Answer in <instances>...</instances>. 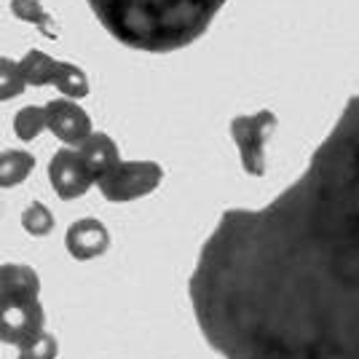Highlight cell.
<instances>
[{"label": "cell", "mask_w": 359, "mask_h": 359, "mask_svg": "<svg viewBox=\"0 0 359 359\" xmlns=\"http://www.w3.org/2000/svg\"><path fill=\"white\" fill-rule=\"evenodd\" d=\"M188 295L223 359H359V97L271 204L223 212Z\"/></svg>", "instance_id": "1"}, {"label": "cell", "mask_w": 359, "mask_h": 359, "mask_svg": "<svg viewBox=\"0 0 359 359\" xmlns=\"http://www.w3.org/2000/svg\"><path fill=\"white\" fill-rule=\"evenodd\" d=\"M116 41L150 54L194 43L228 0H86Z\"/></svg>", "instance_id": "2"}, {"label": "cell", "mask_w": 359, "mask_h": 359, "mask_svg": "<svg viewBox=\"0 0 359 359\" xmlns=\"http://www.w3.org/2000/svg\"><path fill=\"white\" fill-rule=\"evenodd\" d=\"M164 180V169L156 161H121L110 175L97 180V188L107 201L126 204L142 196H150Z\"/></svg>", "instance_id": "3"}, {"label": "cell", "mask_w": 359, "mask_h": 359, "mask_svg": "<svg viewBox=\"0 0 359 359\" xmlns=\"http://www.w3.org/2000/svg\"><path fill=\"white\" fill-rule=\"evenodd\" d=\"M276 129V116L271 110H260L255 116H236L231 121V137L239 145L241 166L247 175H266V145Z\"/></svg>", "instance_id": "4"}, {"label": "cell", "mask_w": 359, "mask_h": 359, "mask_svg": "<svg viewBox=\"0 0 359 359\" xmlns=\"http://www.w3.org/2000/svg\"><path fill=\"white\" fill-rule=\"evenodd\" d=\"M46 314L38 298H3L0 311V338L6 346H19L32 335L43 332Z\"/></svg>", "instance_id": "5"}, {"label": "cell", "mask_w": 359, "mask_h": 359, "mask_svg": "<svg viewBox=\"0 0 359 359\" xmlns=\"http://www.w3.org/2000/svg\"><path fill=\"white\" fill-rule=\"evenodd\" d=\"M48 180H51L54 194L60 196V198H65V201L78 198V196L86 194L91 185H97V180L89 172V166L83 164L81 153L73 148H62L51 156Z\"/></svg>", "instance_id": "6"}, {"label": "cell", "mask_w": 359, "mask_h": 359, "mask_svg": "<svg viewBox=\"0 0 359 359\" xmlns=\"http://www.w3.org/2000/svg\"><path fill=\"white\" fill-rule=\"evenodd\" d=\"M46 107V118H48V132L65 142L67 148H81L91 135V118L83 107L75 100H51Z\"/></svg>", "instance_id": "7"}, {"label": "cell", "mask_w": 359, "mask_h": 359, "mask_svg": "<svg viewBox=\"0 0 359 359\" xmlns=\"http://www.w3.org/2000/svg\"><path fill=\"white\" fill-rule=\"evenodd\" d=\"M65 247H67L70 257H75V260H94V257H100V255L107 252V247H110V233H107V228L100 223V220H94V217H81V220H75V223L67 228V233H65Z\"/></svg>", "instance_id": "8"}, {"label": "cell", "mask_w": 359, "mask_h": 359, "mask_svg": "<svg viewBox=\"0 0 359 359\" xmlns=\"http://www.w3.org/2000/svg\"><path fill=\"white\" fill-rule=\"evenodd\" d=\"M75 150L81 153V158H83V164L89 166V172L94 175V180H102L105 175H110V172L121 164L118 145H116L105 132H91L89 140Z\"/></svg>", "instance_id": "9"}, {"label": "cell", "mask_w": 359, "mask_h": 359, "mask_svg": "<svg viewBox=\"0 0 359 359\" xmlns=\"http://www.w3.org/2000/svg\"><path fill=\"white\" fill-rule=\"evenodd\" d=\"M0 292L3 298H38L41 295V279L38 273L25 263H6L0 273Z\"/></svg>", "instance_id": "10"}, {"label": "cell", "mask_w": 359, "mask_h": 359, "mask_svg": "<svg viewBox=\"0 0 359 359\" xmlns=\"http://www.w3.org/2000/svg\"><path fill=\"white\" fill-rule=\"evenodd\" d=\"M60 62L51 60L43 51H30L25 60L19 62V70L25 75L27 86H54Z\"/></svg>", "instance_id": "11"}, {"label": "cell", "mask_w": 359, "mask_h": 359, "mask_svg": "<svg viewBox=\"0 0 359 359\" xmlns=\"http://www.w3.org/2000/svg\"><path fill=\"white\" fill-rule=\"evenodd\" d=\"M35 166V158L27 150H6L3 153V161H0V180H3V188H14L19 182H25L27 175Z\"/></svg>", "instance_id": "12"}, {"label": "cell", "mask_w": 359, "mask_h": 359, "mask_svg": "<svg viewBox=\"0 0 359 359\" xmlns=\"http://www.w3.org/2000/svg\"><path fill=\"white\" fill-rule=\"evenodd\" d=\"M54 86H57L67 100H83V97L89 94V78H86V73H83L78 65H73V62H60Z\"/></svg>", "instance_id": "13"}, {"label": "cell", "mask_w": 359, "mask_h": 359, "mask_svg": "<svg viewBox=\"0 0 359 359\" xmlns=\"http://www.w3.org/2000/svg\"><path fill=\"white\" fill-rule=\"evenodd\" d=\"M43 129H48L46 107L27 105L14 116V132H16V137L25 140V142H30V140H35V137H41Z\"/></svg>", "instance_id": "14"}, {"label": "cell", "mask_w": 359, "mask_h": 359, "mask_svg": "<svg viewBox=\"0 0 359 359\" xmlns=\"http://www.w3.org/2000/svg\"><path fill=\"white\" fill-rule=\"evenodd\" d=\"M11 11H14L16 19L30 22V25H38V30H43L46 38H57L54 22H51V16L46 14V8L41 0H11Z\"/></svg>", "instance_id": "15"}, {"label": "cell", "mask_w": 359, "mask_h": 359, "mask_svg": "<svg viewBox=\"0 0 359 359\" xmlns=\"http://www.w3.org/2000/svg\"><path fill=\"white\" fill-rule=\"evenodd\" d=\"M22 228L30 236H48L54 231V215L46 204H30L27 210L22 212Z\"/></svg>", "instance_id": "16"}, {"label": "cell", "mask_w": 359, "mask_h": 359, "mask_svg": "<svg viewBox=\"0 0 359 359\" xmlns=\"http://www.w3.org/2000/svg\"><path fill=\"white\" fill-rule=\"evenodd\" d=\"M16 351H19V357L22 359H57L60 346H57V338L48 335V332L43 330V332L32 335L30 341H25Z\"/></svg>", "instance_id": "17"}, {"label": "cell", "mask_w": 359, "mask_h": 359, "mask_svg": "<svg viewBox=\"0 0 359 359\" xmlns=\"http://www.w3.org/2000/svg\"><path fill=\"white\" fill-rule=\"evenodd\" d=\"M0 91H3V100H11V97H19L22 91H25V86H27V81H25V75H22V70H19V62L8 60V57H3V62H0Z\"/></svg>", "instance_id": "18"}, {"label": "cell", "mask_w": 359, "mask_h": 359, "mask_svg": "<svg viewBox=\"0 0 359 359\" xmlns=\"http://www.w3.org/2000/svg\"><path fill=\"white\" fill-rule=\"evenodd\" d=\"M16 359H22V357H16Z\"/></svg>", "instance_id": "19"}]
</instances>
